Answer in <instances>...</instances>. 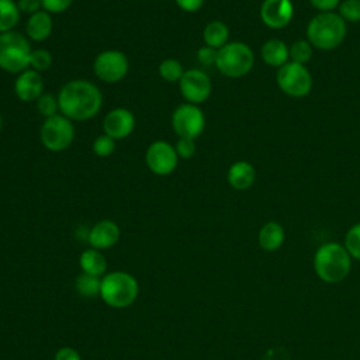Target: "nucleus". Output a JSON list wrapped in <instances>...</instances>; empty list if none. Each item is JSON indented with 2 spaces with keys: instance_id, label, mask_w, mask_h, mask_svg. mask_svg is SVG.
<instances>
[{
  "instance_id": "nucleus-1",
  "label": "nucleus",
  "mask_w": 360,
  "mask_h": 360,
  "mask_svg": "<svg viewBox=\"0 0 360 360\" xmlns=\"http://www.w3.org/2000/svg\"><path fill=\"white\" fill-rule=\"evenodd\" d=\"M58 96L59 112L73 122L94 118L103 107V93L97 84L86 79L66 82Z\"/></svg>"
},
{
  "instance_id": "nucleus-2",
  "label": "nucleus",
  "mask_w": 360,
  "mask_h": 360,
  "mask_svg": "<svg viewBox=\"0 0 360 360\" xmlns=\"http://www.w3.org/2000/svg\"><path fill=\"white\" fill-rule=\"evenodd\" d=\"M352 260V256L343 245L326 242L321 245L314 255V270L323 283L338 284L349 276Z\"/></svg>"
},
{
  "instance_id": "nucleus-3",
  "label": "nucleus",
  "mask_w": 360,
  "mask_h": 360,
  "mask_svg": "<svg viewBox=\"0 0 360 360\" xmlns=\"http://www.w3.org/2000/svg\"><path fill=\"white\" fill-rule=\"evenodd\" d=\"M346 21L335 11L318 13L307 25V39L315 49L332 51L346 38Z\"/></svg>"
},
{
  "instance_id": "nucleus-4",
  "label": "nucleus",
  "mask_w": 360,
  "mask_h": 360,
  "mask_svg": "<svg viewBox=\"0 0 360 360\" xmlns=\"http://www.w3.org/2000/svg\"><path fill=\"white\" fill-rule=\"evenodd\" d=\"M31 44L28 38L17 31L0 34V69L18 75L30 68Z\"/></svg>"
},
{
  "instance_id": "nucleus-5",
  "label": "nucleus",
  "mask_w": 360,
  "mask_h": 360,
  "mask_svg": "<svg viewBox=\"0 0 360 360\" xmlns=\"http://www.w3.org/2000/svg\"><path fill=\"white\" fill-rule=\"evenodd\" d=\"M255 65V53L252 48L240 41H231L218 49L215 68L221 75L239 79L246 76Z\"/></svg>"
},
{
  "instance_id": "nucleus-6",
  "label": "nucleus",
  "mask_w": 360,
  "mask_h": 360,
  "mask_svg": "<svg viewBox=\"0 0 360 360\" xmlns=\"http://www.w3.org/2000/svg\"><path fill=\"white\" fill-rule=\"evenodd\" d=\"M100 295L112 308H127L136 300L138 283L125 271H112L101 278Z\"/></svg>"
},
{
  "instance_id": "nucleus-7",
  "label": "nucleus",
  "mask_w": 360,
  "mask_h": 360,
  "mask_svg": "<svg viewBox=\"0 0 360 360\" xmlns=\"http://www.w3.org/2000/svg\"><path fill=\"white\" fill-rule=\"evenodd\" d=\"M39 139L49 152H63L75 141V124L60 112L45 118L39 129Z\"/></svg>"
},
{
  "instance_id": "nucleus-8",
  "label": "nucleus",
  "mask_w": 360,
  "mask_h": 360,
  "mask_svg": "<svg viewBox=\"0 0 360 360\" xmlns=\"http://www.w3.org/2000/svg\"><path fill=\"white\" fill-rule=\"evenodd\" d=\"M276 83L284 94L302 98L312 90V75L305 65L290 60L277 69Z\"/></svg>"
},
{
  "instance_id": "nucleus-9",
  "label": "nucleus",
  "mask_w": 360,
  "mask_h": 360,
  "mask_svg": "<svg viewBox=\"0 0 360 360\" xmlns=\"http://www.w3.org/2000/svg\"><path fill=\"white\" fill-rule=\"evenodd\" d=\"M129 72L128 56L118 49H104L93 60V73L107 84H114L127 77Z\"/></svg>"
},
{
  "instance_id": "nucleus-10",
  "label": "nucleus",
  "mask_w": 360,
  "mask_h": 360,
  "mask_svg": "<svg viewBox=\"0 0 360 360\" xmlns=\"http://www.w3.org/2000/svg\"><path fill=\"white\" fill-rule=\"evenodd\" d=\"M170 124L179 138L197 139L205 129V115L198 105L184 101L173 110Z\"/></svg>"
},
{
  "instance_id": "nucleus-11",
  "label": "nucleus",
  "mask_w": 360,
  "mask_h": 360,
  "mask_svg": "<svg viewBox=\"0 0 360 360\" xmlns=\"http://www.w3.org/2000/svg\"><path fill=\"white\" fill-rule=\"evenodd\" d=\"M146 167L156 176L172 174L179 165V156L174 145L167 141L156 139L145 150Z\"/></svg>"
},
{
  "instance_id": "nucleus-12",
  "label": "nucleus",
  "mask_w": 360,
  "mask_h": 360,
  "mask_svg": "<svg viewBox=\"0 0 360 360\" xmlns=\"http://www.w3.org/2000/svg\"><path fill=\"white\" fill-rule=\"evenodd\" d=\"M179 90L186 103H205L212 91L211 77L201 69H188L179 82Z\"/></svg>"
},
{
  "instance_id": "nucleus-13",
  "label": "nucleus",
  "mask_w": 360,
  "mask_h": 360,
  "mask_svg": "<svg viewBox=\"0 0 360 360\" xmlns=\"http://www.w3.org/2000/svg\"><path fill=\"white\" fill-rule=\"evenodd\" d=\"M136 121L131 110L125 107H115L110 110L103 118V131L115 141L128 138L135 129Z\"/></svg>"
},
{
  "instance_id": "nucleus-14",
  "label": "nucleus",
  "mask_w": 360,
  "mask_h": 360,
  "mask_svg": "<svg viewBox=\"0 0 360 360\" xmlns=\"http://www.w3.org/2000/svg\"><path fill=\"white\" fill-rule=\"evenodd\" d=\"M294 17V6L291 0H263L260 6L262 22L271 30L287 27Z\"/></svg>"
},
{
  "instance_id": "nucleus-15",
  "label": "nucleus",
  "mask_w": 360,
  "mask_h": 360,
  "mask_svg": "<svg viewBox=\"0 0 360 360\" xmlns=\"http://www.w3.org/2000/svg\"><path fill=\"white\" fill-rule=\"evenodd\" d=\"M14 94L24 103L37 101L44 94V79L39 72L25 69L14 80Z\"/></svg>"
},
{
  "instance_id": "nucleus-16",
  "label": "nucleus",
  "mask_w": 360,
  "mask_h": 360,
  "mask_svg": "<svg viewBox=\"0 0 360 360\" xmlns=\"http://www.w3.org/2000/svg\"><path fill=\"white\" fill-rule=\"evenodd\" d=\"M120 233V226L114 221L101 219L90 228L87 233V240L90 246L97 250L108 249L118 242Z\"/></svg>"
},
{
  "instance_id": "nucleus-17",
  "label": "nucleus",
  "mask_w": 360,
  "mask_h": 360,
  "mask_svg": "<svg viewBox=\"0 0 360 360\" xmlns=\"http://www.w3.org/2000/svg\"><path fill=\"white\" fill-rule=\"evenodd\" d=\"M53 31L52 14L45 10H39L31 15L25 22V37L34 42L46 41Z\"/></svg>"
},
{
  "instance_id": "nucleus-18",
  "label": "nucleus",
  "mask_w": 360,
  "mask_h": 360,
  "mask_svg": "<svg viewBox=\"0 0 360 360\" xmlns=\"http://www.w3.org/2000/svg\"><path fill=\"white\" fill-rule=\"evenodd\" d=\"M256 179V170L253 165L248 160H236L233 162L226 173V180L229 186L235 190L243 191L252 187Z\"/></svg>"
},
{
  "instance_id": "nucleus-19",
  "label": "nucleus",
  "mask_w": 360,
  "mask_h": 360,
  "mask_svg": "<svg viewBox=\"0 0 360 360\" xmlns=\"http://www.w3.org/2000/svg\"><path fill=\"white\" fill-rule=\"evenodd\" d=\"M262 60L271 68H281L287 62H290V51L284 41L278 38L267 39L260 48Z\"/></svg>"
},
{
  "instance_id": "nucleus-20",
  "label": "nucleus",
  "mask_w": 360,
  "mask_h": 360,
  "mask_svg": "<svg viewBox=\"0 0 360 360\" xmlns=\"http://www.w3.org/2000/svg\"><path fill=\"white\" fill-rule=\"evenodd\" d=\"M285 240V231L281 224L276 221L266 222L257 233L259 246L264 252H276L278 250Z\"/></svg>"
},
{
  "instance_id": "nucleus-21",
  "label": "nucleus",
  "mask_w": 360,
  "mask_h": 360,
  "mask_svg": "<svg viewBox=\"0 0 360 360\" xmlns=\"http://www.w3.org/2000/svg\"><path fill=\"white\" fill-rule=\"evenodd\" d=\"M204 45L214 49H221L229 42V28L224 21L214 20L210 21L202 30Z\"/></svg>"
},
{
  "instance_id": "nucleus-22",
  "label": "nucleus",
  "mask_w": 360,
  "mask_h": 360,
  "mask_svg": "<svg viewBox=\"0 0 360 360\" xmlns=\"http://www.w3.org/2000/svg\"><path fill=\"white\" fill-rule=\"evenodd\" d=\"M79 264H80L83 273L97 276V277L104 274V271L107 269V260H105L104 255L100 250L94 249V248L86 249L80 255Z\"/></svg>"
},
{
  "instance_id": "nucleus-23",
  "label": "nucleus",
  "mask_w": 360,
  "mask_h": 360,
  "mask_svg": "<svg viewBox=\"0 0 360 360\" xmlns=\"http://www.w3.org/2000/svg\"><path fill=\"white\" fill-rule=\"evenodd\" d=\"M21 13L18 10L17 1L14 0H0V34L14 31L20 22Z\"/></svg>"
},
{
  "instance_id": "nucleus-24",
  "label": "nucleus",
  "mask_w": 360,
  "mask_h": 360,
  "mask_svg": "<svg viewBox=\"0 0 360 360\" xmlns=\"http://www.w3.org/2000/svg\"><path fill=\"white\" fill-rule=\"evenodd\" d=\"M184 68L181 62L176 58H166L158 66L159 76L167 83H179L184 75Z\"/></svg>"
},
{
  "instance_id": "nucleus-25",
  "label": "nucleus",
  "mask_w": 360,
  "mask_h": 360,
  "mask_svg": "<svg viewBox=\"0 0 360 360\" xmlns=\"http://www.w3.org/2000/svg\"><path fill=\"white\" fill-rule=\"evenodd\" d=\"M290 60L300 63V65H307L314 53V46L311 45V42L308 39H297L294 41L290 46Z\"/></svg>"
},
{
  "instance_id": "nucleus-26",
  "label": "nucleus",
  "mask_w": 360,
  "mask_h": 360,
  "mask_svg": "<svg viewBox=\"0 0 360 360\" xmlns=\"http://www.w3.org/2000/svg\"><path fill=\"white\" fill-rule=\"evenodd\" d=\"M100 285L101 280L97 276L82 273L76 278V288L83 297H96L97 294H100Z\"/></svg>"
},
{
  "instance_id": "nucleus-27",
  "label": "nucleus",
  "mask_w": 360,
  "mask_h": 360,
  "mask_svg": "<svg viewBox=\"0 0 360 360\" xmlns=\"http://www.w3.org/2000/svg\"><path fill=\"white\" fill-rule=\"evenodd\" d=\"M343 246L354 260H360V222L352 225L346 235Z\"/></svg>"
},
{
  "instance_id": "nucleus-28",
  "label": "nucleus",
  "mask_w": 360,
  "mask_h": 360,
  "mask_svg": "<svg viewBox=\"0 0 360 360\" xmlns=\"http://www.w3.org/2000/svg\"><path fill=\"white\" fill-rule=\"evenodd\" d=\"M52 53L45 48H37L32 49L30 55V69H34L37 72H45L52 66Z\"/></svg>"
},
{
  "instance_id": "nucleus-29",
  "label": "nucleus",
  "mask_w": 360,
  "mask_h": 360,
  "mask_svg": "<svg viewBox=\"0 0 360 360\" xmlns=\"http://www.w3.org/2000/svg\"><path fill=\"white\" fill-rule=\"evenodd\" d=\"M117 148V141L112 139L111 136H108L107 134H101L98 136L94 138L93 143H91V149L93 153L98 158H108L115 152Z\"/></svg>"
},
{
  "instance_id": "nucleus-30",
  "label": "nucleus",
  "mask_w": 360,
  "mask_h": 360,
  "mask_svg": "<svg viewBox=\"0 0 360 360\" xmlns=\"http://www.w3.org/2000/svg\"><path fill=\"white\" fill-rule=\"evenodd\" d=\"M37 111L44 117L49 118L56 114H59V103H58V96L51 94V93H44L37 101Z\"/></svg>"
},
{
  "instance_id": "nucleus-31",
  "label": "nucleus",
  "mask_w": 360,
  "mask_h": 360,
  "mask_svg": "<svg viewBox=\"0 0 360 360\" xmlns=\"http://www.w3.org/2000/svg\"><path fill=\"white\" fill-rule=\"evenodd\" d=\"M338 14L346 22H360V0H343L338 7Z\"/></svg>"
},
{
  "instance_id": "nucleus-32",
  "label": "nucleus",
  "mask_w": 360,
  "mask_h": 360,
  "mask_svg": "<svg viewBox=\"0 0 360 360\" xmlns=\"http://www.w3.org/2000/svg\"><path fill=\"white\" fill-rule=\"evenodd\" d=\"M176 153L179 156V159H191L195 152H197V145H195V139H190V138H179L176 145H174Z\"/></svg>"
},
{
  "instance_id": "nucleus-33",
  "label": "nucleus",
  "mask_w": 360,
  "mask_h": 360,
  "mask_svg": "<svg viewBox=\"0 0 360 360\" xmlns=\"http://www.w3.org/2000/svg\"><path fill=\"white\" fill-rule=\"evenodd\" d=\"M42 10L49 14H60L65 13L73 4V0H41Z\"/></svg>"
},
{
  "instance_id": "nucleus-34",
  "label": "nucleus",
  "mask_w": 360,
  "mask_h": 360,
  "mask_svg": "<svg viewBox=\"0 0 360 360\" xmlns=\"http://www.w3.org/2000/svg\"><path fill=\"white\" fill-rule=\"evenodd\" d=\"M217 55H218V49H214L211 46L202 45L201 48H198L197 51V59L201 65L204 66H212L217 62Z\"/></svg>"
},
{
  "instance_id": "nucleus-35",
  "label": "nucleus",
  "mask_w": 360,
  "mask_h": 360,
  "mask_svg": "<svg viewBox=\"0 0 360 360\" xmlns=\"http://www.w3.org/2000/svg\"><path fill=\"white\" fill-rule=\"evenodd\" d=\"M17 6L21 14H28V15L42 10L41 0H17Z\"/></svg>"
},
{
  "instance_id": "nucleus-36",
  "label": "nucleus",
  "mask_w": 360,
  "mask_h": 360,
  "mask_svg": "<svg viewBox=\"0 0 360 360\" xmlns=\"http://www.w3.org/2000/svg\"><path fill=\"white\" fill-rule=\"evenodd\" d=\"M342 0H309L311 6L316 8L319 13H329L339 7Z\"/></svg>"
},
{
  "instance_id": "nucleus-37",
  "label": "nucleus",
  "mask_w": 360,
  "mask_h": 360,
  "mask_svg": "<svg viewBox=\"0 0 360 360\" xmlns=\"http://www.w3.org/2000/svg\"><path fill=\"white\" fill-rule=\"evenodd\" d=\"M205 0H174L177 7L186 13H195L201 10Z\"/></svg>"
},
{
  "instance_id": "nucleus-38",
  "label": "nucleus",
  "mask_w": 360,
  "mask_h": 360,
  "mask_svg": "<svg viewBox=\"0 0 360 360\" xmlns=\"http://www.w3.org/2000/svg\"><path fill=\"white\" fill-rule=\"evenodd\" d=\"M55 360H82L80 354L72 347H60L55 353Z\"/></svg>"
},
{
  "instance_id": "nucleus-39",
  "label": "nucleus",
  "mask_w": 360,
  "mask_h": 360,
  "mask_svg": "<svg viewBox=\"0 0 360 360\" xmlns=\"http://www.w3.org/2000/svg\"><path fill=\"white\" fill-rule=\"evenodd\" d=\"M1 128H3V117L0 114V131H1Z\"/></svg>"
}]
</instances>
